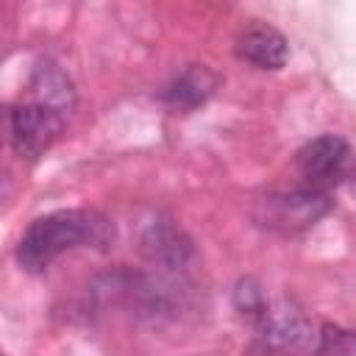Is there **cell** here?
I'll return each mask as SVG.
<instances>
[{
	"mask_svg": "<svg viewBox=\"0 0 356 356\" xmlns=\"http://www.w3.org/2000/svg\"><path fill=\"white\" fill-rule=\"evenodd\" d=\"M28 97L36 100V103H44L61 114H70L72 106H75V86L70 81V75L50 58L39 61L31 72V81H28Z\"/></svg>",
	"mask_w": 356,
	"mask_h": 356,
	"instance_id": "obj_8",
	"label": "cell"
},
{
	"mask_svg": "<svg viewBox=\"0 0 356 356\" xmlns=\"http://www.w3.org/2000/svg\"><path fill=\"white\" fill-rule=\"evenodd\" d=\"M114 236V222L106 214L92 209H61L36 217L25 228L17 245V261L25 273H44L61 253L75 248L106 250Z\"/></svg>",
	"mask_w": 356,
	"mask_h": 356,
	"instance_id": "obj_1",
	"label": "cell"
},
{
	"mask_svg": "<svg viewBox=\"0 0 356 356\" xmlns=\"http://www.w3.org/2000/svg\"><path fill=\"white\" fill-rule=\"evenodd\" d=\"M142 253L161 273H181L192 259V242L170 220H156L142 234Z\"/></svg>",
	"mask_w": 356,
	"mask_h": 356,
	"instance_id": "obj_6",
	"label": "cell"
},
{
	"mask_svg": "<svg viewBox=\"0 0 356 356\" xmlns=\"http://www.w3.org/2000/svg\"><path fill=\"white\" fill-rule=\"evenodd\" d=\"M236 53L239 58H245L259 70H281L289 58V44L278 28L267 22H253L250 28L242 31L236 42Z\"/></svg>",
	"mask_w": 356,
	"mask_h": 356,
	"instance_id": "obj_7",
	"label": "cell"
},
{
	"mask_svg": "<svg viewBox=\"0 0 356 356\" xmlns=\"http://www.w3.org/2000/svg\"><path fill=\"white\" fill-rule=\"evenodd\" d=\"M214 89H217V75L203 64H189L161 92V100L172 111H195L197 106H203L214 95Z\"/></svg>",
	"mask_w": 356,
	"mask_h": 356,
	"instance_id": "obj_9",
	"label": "cell"
},
{
	"mask_svg": "<svg viewBox=\"0 0 356 356\" xmlns=\"http://www.w3.org/2000/svg\"><path fill=\"white\" fill-rule=\"evenodd\" d=\"M259 342L270 353H309L314 356L320 325H314L303 309L292 300H275L267 306L264 317L256 323Z\"/></svg>",
	"mask_w": 356,
	"mask_h": 356,
	"instance_id": "obj_4",
	"label": "cell"
},
{
	"mask_svg": "<svg viewBox=\"0 0 356 356\" xmlns=\"http://www.w3.org/2000/svg\"><path fill=\"white\" fill-rule=\"evenodd\" d=\"M298 172L306 181V186L328 192L331 186L342 184L350 172L353 164V153L345 136L339 134H320L312 142H306L298 150Z\"/></svg>",
	"mask_w": 356,
	"mask_h": 356,
	"instance_id": "obj_5",
	"label": "cell"
},
{
	"mask_svg": "<svg viewBox=\"0 0 356 356\" xmlns=\"http://www.w3.org/2000/svg\"><path fill=\"white\" fill-rule=\"evenodd\" d=\"M64 122H67V114L44 103H36L31 97L19 100L17 106L8 108V136H11L14 153L25 161H36L61 136Z\"/></svg>",
	"mask_w": 356,
	"mask_h": 356,
	"instance_id": "obj_3",
	"label": "cell"
},
{
	"mask_svg": "<svg viewBox=\"0 0 356 356\" xmlns=\"http://www.w3.org/2000/svg\"><path fill=\"white\" fill-rule=\"evenodd\" d=\"M334 209V200L328 192L298 186L284 192H267L253 203V220L275 234H298L320 222Z\"/></svg>",
	"mask_w": 356,
	"mask_h": 356,
	"instance_id": "obj_2",
	"label": "cell"
},
{
	"mask_svg": "<svg viewBox=\"0 0 356 356\" xmlns=\"http://www.w3.org/2000/svg\"><path fill=\"white\" fill-rule=\"evenodd\" d=\"M234 306H236V312L248 320V323H259L261 317H264V312H267V298H264V292H261V286L253 281V278H242L239 284H236V289H234Z\"/></svg>",
	"mask_w": 356,
	"mask_h": 356,
	"instance_id": "obj_10",
	"label": "cell"
},
{
	"mask_svg": "<svg viewBox=\"0 0 356 356\" xmlns=\"http://www.w3.org/2000/svg\"><path fill=\"white\" fill-rule=\"evenodd\" d=\"M314 356H356V331H345L339 325L323 323Z\"/></svg>",
	"mask_w": 356,
	"mask_h": 356,
	"instance_id": "obj_11",
	"label": "cell"
}]
</instances>
